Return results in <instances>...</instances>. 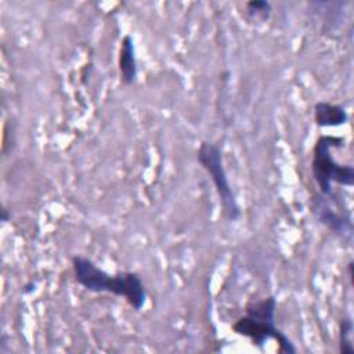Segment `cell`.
<instances>
[{"instance_id":"6da1fadb","label":"cell","mask_w":354,"mask_h":354,"mask_svg":"<svg viewBox=\"0 0 354 354\" xmlns=\"http://www.w3.org/2000/svg\"><path fill=\"white\" fill-rule=\"evenodd\" d=\"M75 281L88 292L111 293L122 297L134 311H141L148 299V290L141 277L134 271L106 272L91 259L76 254L71 260Z\"/></svg>"},{"instance_id":"7a4b0ae2","label":"cell","mask_w":354,"mask_h":354,"mask_svg":"<svg viewBox=\"0 0 354 354\" xmlns=\"http://www.w3.org/2000/svg\"><path fill=\"white\" fill-rule=\"evenodd\" d=\"M277 297L270 295L259 300H250L245 306V314L238 317L231 329L234 333L243 336L253 346L263 347L270 339L278 343V353L295 354L297 348L292 340L275 325Z\"/></svg>"},{"instance_id":"3957f363","label":"cell","mask_w":354,"mask_h":354,"mask_svg":"<svg viewBox=\"0 0 354 354\" xmlns=\"http://www.w3.org/2000/svg\"><path fill=\"white\" fill-rule=\"evenodd\" d=\"M344 147V138L340 136L321 134L317 137L311 155V174L324 196L333 194V184L342 187L354 185L353 165L339 163L332 151Z\"/></svg>"},{"instance_id":"277c9868","label":"cell","mask_w":354,"mask_h":354,"mask_svg":"<svg viewBox=\"0 0 354 354\" xmlns=\"http://www.w3.org/2000/svg\"><path fill=\"white\" fill-rule=\"evenodd\" d=\"M196 162L210 177L214 189L218 195L223 213L230 221H235L241 217V206L228 181V176L223 162L221 148L210 141H202L196 149Z\"/></svg>"},{"instance_id":"5b68a950","label":"cell","mask_w":354,"mask_h":354,"mask_svg":"<svg viewBox=\"0 0 354 354\" xmlns=\"http://www.w3.org/2000/svg\"><path fill=\"white\" fill-rule=\"evenodd\" d=\"M313 210L317 216L318 221L325 225L330 232L342 238L343 241H351L353 235V221L350 213L344 214L343 212H337L329 203V199H314Z\"/></svg>"},{"instance_id":"8992f818","label":"cell","mask_w":354,"mask_h":354,"mask_svg":"<svg viewBox=\"0 0 354 354\" xmlns=\"http://www.w3.org/2000/svg\"><path fill=\"white\" fill-rule=\"evenodd\" d=\"M118 69L120 80L124 86H131L136 83L138 75V64L136 57L134 40L130 35H124L120 40L118 53Z\"/></svg>"},{"instance_id":"52a82bcc","label":"cell","mask_w":354,"mask_h":354,"mask_svg":"<svg viewBox=\"0 0 354 354\" xmlns=\"http://www.w3.org/2000/svg\"><path fill=\"white\" fill-rule=\"evenodd\" d=\"M314 122L318 127H339L348 122L347 111L329 101H318L314 104Z\"/></svg>"},{"instance_id":"ba28073f","label":"cell","mask_w":354,"mask_h":354,"mask_svg":"<svg viewBox=\"0 0 354 354\" xmlns=\"http://www.w3.org/2000/svg\"><path fill=\"white\" fill-rule=\"evenodd\" d=\"M353 319L350 315H346L339 322V353L351 354L354 353L353 346Z\"/></svg>"},{"instance_id":"9c48e42d","label":"cell","mask_w":354,"mask_h":354,"mask_svg":"<svg viewBox=\"0 0 354 354\" xmlns=\"http://www.w3.org/2000/svg\"><path fill=\"white\" fill-rule=\"evenodd\" d=\"M246 15L250 21L266 22L271 17V4L267 0H250L245 3Z\"/></svg>"}]
</instances>
